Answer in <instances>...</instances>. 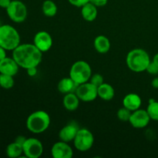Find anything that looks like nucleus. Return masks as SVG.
Instances as JSON below:
<instances>
[{
  "instance_id": "4468645a",
  "label": "nucleus",
  "mask_w": 158,
  "mask_h": 158,
  "mask_svg": "<svg viewBox=\"0 0 158 158\" xmlns=\"http://www.w3.org/2000/svg\"><path fill=\"white\" fill-rule=\"evenodd\" d=\"M19 66L13 58L7 57L0 61V73L7 74L14 77L19 72Z\"/></svg>"
},
{
  "instance_id": "f3484780",
  "label": "nucleus",
  "mask_w": 158,
  "mask_h": 158,
  "mask_svg": "<svg viewBox=\"0 0 158 158\" xmlns=\"http://www.w3.org/2000/svg\"><path fill=\"white\" fill-rule=\"evenodd\" d=\"M81 15L83 19L86 21H94L98 15L97 7L89 2L81 7Z\"/></svg>"
},
{
  "instance_id": "423d86ee",
  "label": "nucleus",
  "mask_w": 158,
  "mask_h": 158,
  "mask_svg": "<svg viewBox=\"0 0 158 158\" xmlns=\"http://www.w3.org/2000/svg\"><path fill=\"white\" fill-rule=\"evenodd\" d=\"M6 10L9 18L15 23H21L27 18V7L19 0H12Z\"/></svg>"
},
{
  "instance_id": "0eeeda50",
  "label": "nucleus",
  "mask_w": 158,
  "mask_h": 158,
  "mask_svg": "<svg viewBox=\"0 0 158 158\" xmlns=\"http://www.w3.org/2000/svg\"><path fill=\"white\" fill-rule=\"evenodd\" d=\"M74 147L78 151L85 152L91 149L94 143V134L86 128H80L73 140Z\"/></svg>"
},
{
  "instance_id": "4be33fe9",
  "label": "nucleus",
  "mask_w": 158,
  "mask_h": 158,
  "mask_svg": "<svg viewBox=\"0 0 158 158\" xmlns=\"http://www.w3.org/2000/svg\"><path fill=\"white\" fill-rule=\"evenodd\" d=\"M57 6L52 0H46L42 6V11L47 17H53L57 13Z\"/></svg>"
},
{
  "instance_id": "c756f323",
  "label": "nucleus",
  "mask_w": 158,
  "mask_h": 158,
  "mask_svg": "<svg viewBox=\"0 0 158 158\" xmlns=\"http://www.w3.org/2000/svg\"><path fill=\"white\" fill-rule=\"evenodd\" d=\"M27 74L29 77H35L37 73V67H31L26 69Z\"/></svg>"
},
{
  "instance_id": "9d476101",
  "label": "nucleus",
  "mask_w": 158,
  "mask_h": 158,
  "mask_svg": "<svg viewBox=\"0 0 158 158\" xmlns=\"http://www.w3.org/2000/svg\"><path fill=\"white\" fill-rule=\"evenodd\" d=\"M151 120L147 110L140 108L137 110L133 111L129 122L133 127L136 129H143L149 124Z\"/></svg>"
},
{
  "instance_id": "f257e3e1",
  "label": "nucleus",
  "mask_w": 158,
  "mask_h": 158,
  "mask_svg": "<svg viewBox=\"0 0 158 158\" xmlns=\"http://www.w3.org/2000/svg\"><path fill=\"white\" fill-rule=\"evenodd\" d=\"M12 58L19 67L27 69L31 67H37L40 64L43 52L34 44L24 43L19 44L12 51Z\"/></svg>"
},
{
  "instance_id": "473e14b6",
  "label": "nucleus",
  "mask_w": 158,
  "mask_h": 158,
  "mask_svg": "<svg viewBox=\"0 0 158 158\" xmlns=\"http://www.w3.org/2000/svg\"><path fill=\"white\" fill-rule=\"evenodd\" d=\"M26 137H23V136H19L18 137H16V139L15 140V141H16L17 143H20V144L23 145V143H24L25 140H26Z\"/></svg>"
},
{
  "instance_id": "c85d7f7f",
  "label": "nucleus",
  "mask_w": 158,
  "mask_h": 158,
  "mask_svg": "<svg viewBox=\"0 0 158 158\" xmlns=\"http://www.w3.org/2000/svg\"><path fill=\"white\" fill-rule=\"evenodd\" d=\"M89 2H91L98 8L106 6L108 2V0H89Z\"/></svg>"
},
{
  "instance_id": "f03ea898",
  "label": "nucleus",
  "mask_w": 158,
  "mask_h": 158,
  "mask_svg": "<svg viewBox=\"0 0 158 158\" xmlns=\"http://www.w3.org/2000/svg\"><path fill=\"white\" fill-rule=\"evenodd\" d=\"M151 63V58L147 51L143 49H134L130 51L126 57V63L131 71L141 73L146 71Z\"/></svg>"
},
{
  "instance_id": "f704fd0d",
  "label": "nucleus",
  "mask_w": 158,
  "mask_h": 158,
  "mask_svg": "<svg viewBox=\"0 0 158 158\" xmlns=\"http://www.w3.org/2000/svg\"><path fill=\"white\" fill-rule=\"evenodd\" d=\"M153 62H154V63H155L158 66V52L157 54H155V55H154V59H153Z\"/></svg>"
},
{
  "instance_id": "1a4fd4ad",
  "label": "nucleus",
  "mask_w": 158,
  "mask_h": 158,
  "mask_svg": "<svg viewBox=\"0 0 158 158\" xmlns=\"http://www.w3.org/2000/svg\"><path fill=\"white\" fill-rule=\"evenodd\" d=\"M76 94L81 101L92 102L98 97V88L89 82L79 85Z\"/></svg>"
},
{
  "instance_id": "a878e982",
  "label": "nucleus",
  "mask_w": 158,
  "mask_h": 158,
  "mask_svg": "<svg viewBox=\"0 0 158 158\" xmlns=\"http://www.w3.org/2000/svg\"><path fill=\"white\" fill-rule=\"evenodd\" d=\"M89 81L92 84H94V86H97V88L100 86H101L103 83H104V80H103V77L101 74L100 73H95L94 75L91 76L90 79H89Z\"/></svg>"
},
{
  "instance_id": "5701e85b",
  "label": "nucleus",
  "mask_w": 158,
  "mask_h": 158,
  "mask_svg": "<svg viewBox=\"0 0 158 158\" xmlns=\"http://www.w3.org/2000/svg\"><path fill=\"white\" fill-rule=\"evenodd\" d=\"M148 114L151 120L158 121V102L154 99L149 100L148 108H147Z\"/></svg>"
},
{
  "instance_id": "b1692460",
  "label": "nucleus",
  "mask_w": 158,
  "mask_h": 158,
  "mask_svg": "<svg viewBox=\"0 0 158 158\" xmlns=\"http://www.w3.org/2000/svg\"><path fill=\"white\" fill-rule=\"evenodd\" d=\"M15 80L12 76L0 73V86L3 89H9L14 86Z\"/></svg>"
},
{
  "instance_id": "7ed1b4c3",
  "label": "nucleus",
  "mask_w": 158,
  "mask_h": 158,
  "mask_svg": "<svg viewBox=\"0 0 158 158\" xmlns=\"http://www.w3.org/2000/svg\"><path fill=\"white\" fill-rule=\"evenodd\" d=\"M50 117L43 110H36L32 113L26 120V127L33 134L45 132L50 125Z\"/></svg>"
},
{
  "instance_id": "6ab92c4d",
  "label": "nucleus",
  "mask_w": 158,
  "mask_h": 158,
  "mask_svg": "<svg viewBox=\"0 0 158 158\" xmlns=\"http://www.w3.org/2000/svg\"><path fill=\"white\" fill-rule=\"evenodd\" d=\"M80 100L76 93L65 94L63 97V103L65 109L68 111H75L78 109L80 106Z\"/></svg>"
},
{
  "instance_id": "ddd939ff",
  "label": "nucleus",
  "mask_w": 158,
  "mask_h": 158,
  "mask_svg": "<svg viewBox=\"0 0 158 158\" xmlns=\"http://www.w3.org/2000/svg\"><path fill=\"white\" fill-rule=\"evenodd\" d=\"M79 130H80V127L75 122L69 123L60 131L59 138L62 141L67 142V143L73 141Z\"/></svg>"
},
{
  "instance_id": "20e7f679",
  "label": "nucleus",
  "mask_w": 158,
  "mask_h": 158,
  "mask_svg": "<svg viewBox=\"0 0 158 158\" xmlns=\"http://www.w3.org/2000/svg\"><path fill=\"white\" fill-rule=\"evenodd\" d=\"M20 35L11 25L0 26V46L6 50L13 51L20 44Z\"/></svg>"
},
{
  "instance_id": "7c9ffc66",
  "label": "nucleus",
  "mask_w": 158,
  "mask_h": 158,
  "mask_svg": "<svg viewBox=\"0 0 158 158\" xmlns=\"http://www.w3.org/2000/svg\"><path fill=\"white\" fill-rule=\"evenodd\" d=\"M12 0H0V7L3 9H7L8 6L10 5Z\"/></svg>"
},
{
  "instance_id": "cd10ccee",
  "label": "nucleus",
  "mask_w": 158,
  "mask_h": 158,
  "mask_svg": "<svg viewBox=\"0 0 158 158\" xmlns=\"http://www.w3.org/2000/svg\"><path fill=\"white\" fill-rule=\"evenodd\" d=\"M68 1H69V2L70 3L72 6H76V7L81 8L83 5L89 2V0H68Z\"/></svg>"
},
{
  "instance_id": "393cba45",
  "label": "nucleus",
  "mask_w": 158,
  "mask_h": 158,
  "mask_svg": "<svg viewBox=\"0 0 158 158\" xmlns=\"http://www.w3.org/2000/svg\"><path fill=\"white\" fill-rule=\"evenodd\" d=\"M131 114H132V111H131L130 110L127 109L126 107L123 106V107L120 108L118 110V111L117 113V116L120 121L129 122Z\"/></svg>"
},
{
  "instance_id": "aec40b11",
  "label": "nucleus",
  "mask_w": 158,
  "mask_h": 158,
  "mask_svg": "<svg viewBox=\"0 0 158 158\" xmlns=\"http://www.w3.org/2000/svg\"><path fill=\"white\" fill-rule=\"evenodd\" d=\"M115 96V90L110 84L103 83L98 87V97L105 101L111 100Z\"/></svg>"
},
{
  "instance_id": "bb28decb",
  "label": "nucleus",
  "mask_w": 158,
  "mask_h": 158,
  "mask_svg": "<svg viewBox=\"0 0 158 158\" xmlns=\"http://www.w3.org/2000/svg\"><path fill=\"white\" fill-rule=\"evenodd\" d=\"M146 71L148 73L151 74V75H157V74H158V66L155 63L151 61L148 68H147Z\"/></svg>"
},
{
  "instance_id": "dca6fc26",
  "label": "nucleus",
  "mask_w": 158,
  "mask_h": 158,
  "mask_svg": "<svg viewBox=\"0 0 158 158\" xmlns=\"http://www.w3.org/2000/svg\"><path fill=\"white\" fill-rule=\"evenodd\" d=\"M79 85L70 77H64L60 80L57 85L59 92L63 94L76 93Z\"/></svg>"
},
{
  "instance_id": "39448f33",
  "label": "nucleus",
  "mask_w": 158,
  "mask_h": 158,
  "mask_svg": "<svg viewBox=\"0 0 158 158\" xmlns=\"http://www.w3.org/2000/svg\"><path fill=\"white\" fill-rule=\"evenodd\" d=\"M92 76V69L89 63L83 60H79L72 65L69 70V77L78 85L83 84L89 80Z\"/></svg>"
},
{
  "instance_id": "72a5a7b5",
  "label": "nucleus",
  "mask_w": 158,
  "mask_h": 158,
  "mask_svg": "<svg viewBox=\"0 0 158 158\" xmlns=\"http://www.w3.org/2000/svg\"><path fill=\"white\" fill-rule=\"evenodd\" d=\"M151 86L155 89H158V77H155L151 81Z\"/></svg>"
},
{
  "instance_id": "6e6552de",
  "label": "nucleus",
  "mask_w": 158,
  "mask_h": 158,
  "mask_svg": "<svg viewBox=\"0 0 158 158\" xmlns=\"http://www.w3.org/2000/svg\"><path fill=\"white\" fill-rule=\"evenodd\" d=\"M23 154L28 158H39L43 153L42 142L35 137L26 138L23 145Z\"/></svg>"
},
{
  "instance_id": "2f4dec72",
  "label": "nucleus",
  "mask_w": 158,
  "mask_h": 158,
  "mask_svg": "<svg viewBox=\"0 0 158 158\" xmlns=\"http://www.w3.org/2000/svg\"><path fill=\"white\" fill-rule=\"evenodd\" d=\"M6 51H7L6 49H5L4 48L0 46V61L6 57Z\"/></svg>"
},
{
  "instance_id": "412c9836",
  "label": "nucleus",
  "mask_w": 158,
  "mask_h": 158,
  "mask_svg": "<svg viewBox=\"0 0 158 158\" xmlns=\"http://www.w3.org/2000/svg\"><path fill=\"white\" fill-rule=\"evenodd\" d=\"M6 155L10 158H17L21 157L23 154V145L14 141L9 143L6 149Z\"/></svg>"
},
{
  "instance_id": "2eb2a0df",
  "label": "nucleus",
  "mask_w": 158,
  "mask_h": 158,
  "mask_svg": "<svg viewBox=\"0 0 158 158\" xmlns=\"http://www.w3.org/2000/svg\"><path fill=\"white\" fill-rule=\"evenodd\" d=\"M141 104V98L137 94H128L123 99V106L132 112L140 109Z\"/></svg>"
},
{
  "instance_id": "f8f14e48",
  "label": "nucleus",
  "mask_w": 158,
  "mask_h": 158,
  "mask_svg": "<svg viewBox=\"0 0 158 158\" xmlns=\"http://www.w3.org/2000/svg\"><path fill=\"white\" fill-rule=\"evenodd\" d=\"M51 154L53 158H71L73 156V151L67 142H56L51 148Z\"/></svg>"
},
{
  "instance_id": "a211bd4d",
  "label": "nucleus",
  "mask_w": 158,
  "mask_h": 158,
  "mask_svg": "<svg viewBox=\"0 0 158 158\" xmlns=\"http://www.w3.org/2000/svg\"><path fill=\"white\" fill-rule=\"evenodd\" d=\"M94 46L96 50L101 54H105L108 52L110 49V41L106 36L100 35L97 36L94 40Z\"/></svg>"
},
{
  "instance_id": "9b49d317",
  "label": "nucleus",
  "mask_w": 158,
  "mask_h": 158,
  "mask_svg": "<svg viewBox=\"0 0 158 158\" xmlns=\"http://www.w3.org/2000/svg\"><path fill=\"white\" fill-rule=\"evenodd\" d=\"M33 44L42 52H47L52 46V38L49 32L40 31L34 35Z\"/></svg>"
}]
</instances>
